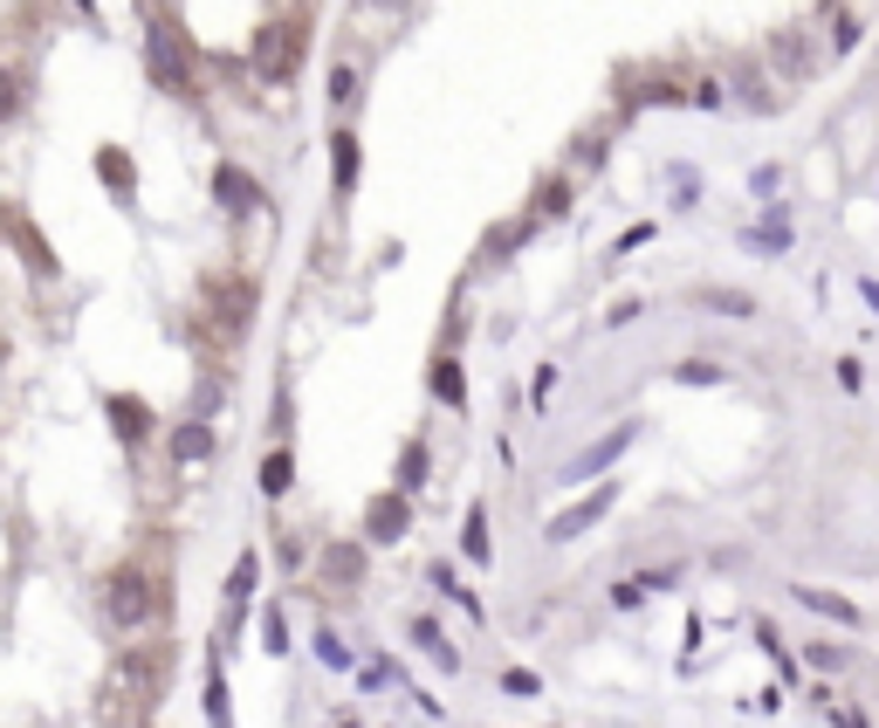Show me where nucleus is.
I'll return each mask as SVG.
<instances>
[{
	"mask_svg": "<svg viewBox=\"0 0 879 728\" xmlns=\"http://www.w3.org/2000/svg\"><path fill=\"white\" fill-rule=\"evenodd\" d=\"M97 619L110 632H145L172 619V571H158L151 557H125L97 578Z\"/></svg>",
	"mask_w": 879,
	"mask_h": 728,
	"instance_id": "1",
	"label": "nucleus"
},
{
	"mask_svg": "<svg viewBox=\"0 0 879 728\" xmlns=\"http://www.w3.org/2000/svg\"><path fill=\"white\" fill-rule=\"evenodd\" d=\"M309 35H316V0H289V8H268L255 28V76L261 83H296L309 62Z\"/></svg>",
	"mask_w": 879,
	"mask_h": 728,
	"instance_id": "2",
	"label": "nucleus"
},
{
	"mask_svg": "<svg viewBox=\"0 0 879 728\" xmlns=\"http://www.w3.org/2000/svg\"><path fill=\"white\" fill-rule=\"evenodd\" d=\"M145 69H151V83L166 90V97H199V56H192V42L179 35V21H166V14H151Z\"/></svg>",
	"mask_w": 879,
	"mask_h": 728,
	"instance_id": "3",
	"label": "nucleus"
},
{
	"mask_svg": "<svg viewBox=\"0 0 879 728\" xmlns=\"http://www.w3.org/2000/svg\"><path fill=\"white\" fill-rule=\"evenodd\" d=\"M255 303H261V289H255L248 275H207V296H199V309L214 316V331H220L227 344H241V337H248Z\"/></svg>",
	"mask_w": 879,
	"mask_h": 728,
	"instance_id": "4",
	"label": "nucleus"
},
{
	"mask_svg": "<svg viewBox=\"0 0 879 728\" xmlns=\"http://www.w3.org/2000/svg\"><path fill=\"white\" fill-rule=\"evenodd\" d=\"M172 660H179V646H172V632L166 639H145V646H131L125 660H117V680L131 687V695L145 701V715H151V701L172 687Z\"/></svg>",
	"mask_w": 879,
	"mask_h": 728,
	"instance_id": "5",
	"label": "nucleus"
},
{
	"mask_svg": "<svg viewBox=\"0 0 879 728\" xmlns=\"http://www.w3.org/2000/svg\"><path fill=\"white\" fill-rule=\"evenodd\" d=\"M632 440H639V420H625V426H612L605 440H591V447L577 454V461H564V468H556V481H584V474H605L625 447H632Z\"/></svg>",
	"mask_w": 879,
	"mask_h": 728,
	"instance_id": "6",
	"label": "nucleus"
},
{
	"mask_svg": "<svg viewBox=\"0 0 879 728\" xmlns=\"http://www.w3.org/2000/svg\"><path fill=\"white\" fill-rule=\"evenodd\" d=\"M406 530H413V502H406V489L372 495V509H365V543H398Z\"/></svg>",
	"mask_w": 879,
	"mask_h": 728,
	"instance_id": "7",
	"label": "nucleus"
},
{
	"mask_svg": "<svg viewBox=\"0 0 879 728\" xmlns=\"http://www.w3.org/2000/svg\"><path fill=\"white\" fill-rule=\"evenodd\" d=\"M103 413H110L117 440H125L131 454L145 447V440H151V426H158V420H151V406H145V399H131V392H110V399H103Z\"/></svg>",
	"mask_w": 879,
	"mask_h": 728,
	"instance_id": "8",
	"label": "nucleus"
},
{
	"mask_svg": "<svg viewBox=\"0 0 879 728\" xmlns=\"http://www.w3.org/2000/svg\"><path fill=\"white\" fill-rule=\"evenodd\" d=\"M612 502H619V489H612V481H605V489H591L584 502H571L564 515L550 522V543H571V537H584L591 522H605V509H612Z\"/></svg>",
	"mask_w": 879,
	"mask_h": 728,
	"instance_id": "9",
	"label": "nucleus"
},
{
	"mask_svg": "<svg viewBox=\"0 0 879 728\" xmlns=\"http://www.w3.org/2000/svg\"><path fill=\"white\" fill-rule=\"evenodd\" d=\"M8 240H14V255H21L34 275H56V248L42 240V227H34L21 207H8Z\"/></svg>",
	"mask_w": 879,
	"mask_h": 728,
	"instance_id": "10",
	"label": "nucleus"
},
{
	"mask_svg": "<svg viewBox=\"0 0 879 728\" xmlns=\"http://www.w3.org/2000/svg\"><path fill=\"white\" fill-rule=\"evenodd\" d=\"M214 199H220V207L227 214H261V186H255V173H241V166H220L214 173Z\"/></svg>",
	"mask_w": 879,
	"mask_h": 728,
	"instance_id": "11",
	"label": "nucleus"
},
{
	"mask_svg": "<svg viewBox=\"0 0 879 728\" xmlns=\"http://www.w3.org/2000/svg\"><path fill=\"white\" fill-rule=\"evenodd\" d=\"M426 378H433V399H440L447 413H467V372H461V357H454V351H433Z\"/></svg>",
	"mask_w": 879,
	"mask_h": 728,
	"instance_id": "12",
	"label": "nucleus"
},
{
	"mask_svg": "<svg viewBox=\"0 0 879 728\" xmlns=\"http://www.w3.org/2000/svg\"><path fill=\"white\" fill-rule=\"evenodd\" d=\"M619 90H625V110H639V104H688V97H694L681 76H666V69H660V76H625Z\"/></svg>",
	"mask_w": 879,
	"mask_h": 728,
	"instance_id": "13",
	"label": "nucleus"
},
{
	"mask_svg": "<svg viewBox=\"0 0 879 728\" xmlns=\"http://www.w3.org/2000/svg\"><path fill=\"white\" fill-rule=\"evenodd\" d=\"M316 563H324V584L330 591H357V584H365V543H330Z\"/></svg>",
	"mask_w": 879,
	"mask_h": 728,
	"instance_id": "14",
	"label": "nucleus"
},
{
	"mask_svg": "<svg viewBox=\"0 0 879 728\" xmlns=\"http://www.w3.org/2000/svg\"><path fill=\"white\" fill-rule=\"evenodd\" d=\"M797 604H804V612H818V619H831V626H866V612L852 598H838V591H824V584H797Z\"/></svg>",
	"mask_w": 879,
	"mask_h": 728,
	"instance_id": "15",
	"label": "nucleus"
},
{
	"mask_svg": "<svg viewBox=\"0 0 879 728\" xmlns=\"http://www.w3.org/2000/svg\"><path fill=\"white\" fill-rule=\"evenodd\" d=\"M97 179H103L117 199H125V207L138 199V166H131V151H125V145H97Z\"/></svg>",
	"mask_w": 879,
	"mask_h": 728,
	"instance_id": "16",
	"label": "nucleus"
},
{
	"mask_svg": "<svg viewBox=\"0 0 879 728\" xmlns=\"http://www.w3.org/2000/svg\"><path fill=\"white\" fill-rule=\"evenodd\" d=\"M289 481H296V454L283 447V440H275V447L261 454V495H268V502H283V495H289Z\"/></svg>",
	"mask_w": 879,
	"mask_h": 728,
	"instance_id": "17",
	"label": "nucleus"
},
{
	"mask_svg": "<svg viewBox=\"0 0 879 728\" xmlns=\"http://www.w3.org/2000/svg\"><path fill=\"white\" fill-rule=\"evenodd\" d=\"M207 454H214V426H207V420H199V413H192V420H186V426L172 433V461H186V468H199V461H207Z\"/></svg>",
	"mask_w": 879,
	"mask_h": 728,
	"instance_id": "18",
	"label": "nucleus"
},
{
	"mask_svg": "<svg viewBox=\"0 0 879 728\" xmlns=\"http://www.w3.org/2000/svg\"><path fill=\"white\" fill-rule=\"evenodd\" d=\"M530 214H536V220H556V214H571V179H564V173H550V179H543V186L530 193Z\"/></svg>",
	"mask_w": 879,
	"mask_h": 728,
	"instance_id": "19",
	"label": "nucleus"
},
{
	"mask_svg": "<svg viewBox=\"0 0 879 728\" xmlns=\"http://www.w3.org/2000/svg\"><path fill=\"white\" fill-rule=\"evenodd\" d=\"M770 56L790 69V76H811V42L797 28H783V35H770Z\"/></svg>",
	"mask_w": 879,
	"mask_h": 728,
	"instance_id": "20",
	"label": "nucleus"
},
{
	"mask_svg": "<svg viewBox=\"0 0 879 728\" xmlns=\"http://www.w3.org/2000/svg\"><path fill=\"white\" fill-rule=\"evenodd\" d=\"M530 227H536V214H523V220H502V227H488V240H482V255H515V248H523V240H530Z\"/></svg>",
	"mask_w": 879,
	"mask_h": 728,
	"instance_id": "21",
	"label": "nucleus"
},
{
	"mask_svg": "<svg viewBox=\"0 0 879 728\" xmlns=\"http://www.w3.org/2000/svg\"><path fill=\"white\" fill-rule=\"evenodd\" d=\"M413 646H419V653H433V660H440V667H447V673L461 667V653H454V639H447V632H440L433 619H413Z\"/></svg>",
	"mask_w": 879,
	"mask_h": 728,
	"instance_id": "22",
	"label": "nucleus"
},
{
	"mask_svg": "<svg viewBox=\"0 0 879 728\" xmlns=\"http://www.w3.org/2000/svg\"><path fill=\"white\" fill-rule=\"evenodd\" d=\"M461 550H467V563H488V509L482 502H474L467 522H461Z\"/></svg>",
	"mask_w": 879,
	"mask_h": 728,
	"instance_id": "23",
	"label": "nucleus"
},
{
	"mask_svg": "<svg viewBox=\"0 0 879 728\" xmlns=\"http://www.w3.org/2000/svg\"><path fill=\"white\" fill-rule=\"evenodd\" d=\"M605 151H612V131L605 125H591L571 138V166H605Z\"/></svg>",
	"mask_w": 879,
	"mask_h": 728,
	"instance_id": "24",
	"label": "nucleus"
},
{
	"mask_svg": "<svg viewBox=\"0 0 879 728\" xmlns=\"http://www.w3.org/2000/svg\"><path fill=\"white\" fill-rule=\"evenodd\" d=\"M330 151H337V193H350L357 186V138H350V125L330 131Z\"/></svg>",
	"mask_w": 879,
	"mask_h": 728,
	"instance_id": "25",
	"label": "nucleus"
},
{
	"mask_svg": "<svg viewBox=\"0 0 879 728\" xmlns=\"http://www.w3.org/2000/svg\"><path fill=\"white\" fill-rule=\"evenodd\" d=\"M749 248H755V255H783V248H790V227H783V220L749 227Z\"/></svg>",
	"mask_w": 879,
	"mask_h": 728,
	"instance_id": "26",
	"label": "nucleus"
},
{
	"mask_svg": "<svg viewBox=\"0 0 879 728\" xmlns=\"http://www.w3.org/2000/svg\"><path fill=\"white\" fill-rule=\"evenodd\" d=\"M255 578H261V557H255V550H248V557H241V563H234V578H227V598H234V604H241V598H248V591H255Z\"/></svg>",
	"mask_w": 879,
	"mask_h": 728,
	"instance_id": "27",
	"label": "nucleus"
},
{
	"mask_svg": "<svg viewBox=\"0 0 879 728\" xmlns=\"http://www.w3.org/2000/svg\"><path fill=\"white\" fill-rule=\"evenodd\" d=\"M398 481H406V489L426 481V440H406V454H398Z\"/></svg>",
	"mask_w": 879,
	"mask_h": 728,
	"instance_id": "28",
	"label": "nucleus"
},
{
	"mask_svg": "<svg viewBox=\"0 0 879 728\" xmlns=\"http://www.w3.org/2000/svg\"><path fill=\"white\" fill-rule=\"evenodd\" d=\"M694 303H701V309H729V316H749V309H755V303H749L742 289H701Z\"/></svg>",
	"mask_w": 879,
	"mask_h": 728,
	"instance_id": "29",
	"label": "nucleus"
},
{
	"mask_svg": "<svg viewBox=\"0 0 879 728\" xmlns=\"http://www.w3.org/2000/svg\"><path fill=\"white\" fill-rule=\"evenodd\" d=\"M673 378H681V385H722V364L688 357V364H673Z\"/></svg>",
	"mask_w": 879,
	"mask_h": 728,
	"instance_id": "30",
	"label": "nucleus"
},
{
	"mask_svg": "<svg viewBox=\"0 0 879 728\" xmlns=\"http://www.w3.org/2000/svg\"><path fill=\"white\" fill-rule=\"evenodd\" d=\"M207 715L214 721H227L234 708H227V680H220V639H214V680H207Z\"/></svg>",
	"mask_w": 879,
	"mask_h": 728,
	"instance_id": "31",
	"label": "nucleus"
},
{
	"mask_svg": "<svg viewBox=\"0 0 879 728\" xmlns=\"http://www.w3.org/2000/svg\"><path fill=\"white\" fill-rule=\"evenodd\" d=\"M392 680H398L392 660H365V667H357V687H365V695H378V687H392Z\"/></svg>",
	"mask_w": 879,
	"mask_h": 728,
	"instance_id": "32",
	"label": "nucleus"
},
{
	"mask_svg": "<svg viewBox=\"0 0 879 728\" xmlns=\"http://www.w3.org/2000/svg\"><path fill=\"white\" fill-rule=\"evenodd\" d=\"M316 653H324V667H350V646L324 626V632H316Z\"/></svg>",
	"mask_w": 879,
	"mask_h": 728,
	"instance_id": "33",
	"label": "nucleus"
},
{
	"mask_svg": "<svg viewBox=\"0 0 879 728\" xmlns=\"http://www.w3.org/2000/svg\"><path fill=\"white\" fill-rule=\"evenodd\" d=\"M350 97H357V69H344V62H337V69H330V104L344 110Z\"/></svg>",
	"mask_w": 879,
	"mask_h": 728,
	"instance_id": "34",
	"label": "nucleus"
},
{
	"mask_svg": "<svg viewBox=\"0 0 879 728\" xmlns=\"http://www.w3.org/2000/svg\"><path fill=\"white\" fill-rule=\"evenodd\" d=\"M261 646H268V653H289V626H283V612H268V626H261Z\"/></svg>",
	"mask_w": 879,
	"mask_h": 728,
	"instance_id": "35",
	"label": "nucleus"
},
{
	"mask_svg": "<svg viewBox=\"0 0 879 728\" xmlns=\"http://www.w3.org/2000/svg\"><path fill=\"white\" fill-rule=\"evenodd\" d=\"M530 406H550V392H556V364H536V378H530Z\"/></svg>",
	"mask_w": 879,
	"mask_h": 728,
	"instance_id": "36",
	"label": "nucleus"
},
{
	"mask_svg": "<svg viewBox=\"0 0 879 728\" xmlns=\"http://www.w3.org/2000/svg\"><path fill=\"white\" fill-rule=\"evenodd\" d=\"M653 234H660L653 220H639V227H625V234H619V255H632V248H646V240H653Z\"/></svg>",
	"mask_w": 879,
	"mask_h": 728,
	"instance_id": "37",
	"label": "nucleus"
},
{
	"mask_svg": "<svg viewBox=\"0 0 879 728\" xmlns=\"http://www.w3.org/2000/svg\"><path fill=\"white\" fill-rule=\"evenodd\" d=\"M502 687H508V695H536V673H530V667H508Z\"/></svg>",
	"mask_w": 879,
	"mask_h": 728,
	"instance_id": "38",
	"label": "nucleus"
},
{
	"mask_svg": "<svg viewBox=\"0 0 879 728\" xmlns=\"http://www.w3.org/2000/svg\"><path fill=\"white\" fill-rule=\"evenodd\" d=\"M426 578H433V591H440V598H447V591H454V571H447V563H440V557L426 563Z\"/></svg>",
	"mask_w": 879,
	"mask_h": 728,
	"instance_id": "39",
	"label": "nucleus"
},
{
	"mask_svg": "<svg viewBox=\"0 0 879 728\" xmlns=\"http://www.w3.org/2000/svg\"><path fill=\"white\" fill-rule=\"evenodd\" d=\"M838 385H846V392H859V385H866V372H859V357H846V364H838Z\"/></svg>",
	"mask_w": 879,
	"mask_h": 728,
	"instance_id": "40",
	"label": "nucleus"
},
{
	"mask_svg": "<svg viewBox=\"0 0 879 728\" xmlns=\"http://www.w3.org/2000/svg\"><path fill=\"white\" fill-rule=\"evenodd\" d=\"M866 303H872V309H879V282H866Z\"/></svg>",
	"mask_w": 879,
	"mask_h": 728,
	"instance_id": "41",
	"label": "nucleus"
}]
</instances>
